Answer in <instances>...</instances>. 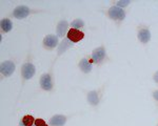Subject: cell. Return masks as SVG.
Segmentation results:
<instances>
[{
  "mask_svg": "<svg viewBox=\"0 0 158 126\" xmlns=\"http://www.w3.org/2000/svg\"><path fill=\"white\" fill-rule=\"evenodd\" d=\"M35 75H36V65H35L34 60H33V55L30 50L29 54H27V59H25V61L22 63L21 69H20L21 87H20L19 95L22 93V88L24 87L25 83L27 81H30L32 78H34Z\"/></svg>",
  "mask_w": 158,
  "mask_h": 126,
  "instance_id": "1",
  "label": "cell"
},
{
  "mask_svg": "<svg viewBox=\"0 0 158 126\" xmlns=\"http://www.w3.org/2000/svg\"><path fill=\"white\" fill-rule=\"evenodd\" d=\"M44 10L41 9H34L25 4H19V6H15L11 12V14L9 15V18L17 19V20H22L27 18L31 15L35 14H40V13H44Z\"/></svg>",
  "mask_w": 158,
  "mask_h": 126,
  "instance_id": "2",
  "label": "cell"
},
{
  "mask_svg": "<svg viewBox=\"0 0 158 126\" xmlns=\"http://www.w3.org/2000/svg\"><path fill=\"white\" fill-rule=\"evenodd\" d=\"M39 86L42 90L47 93H52L54 90L55 81H54V73H53V65L48 72L43 73L39 78Z\"/></svg>",
  "mask_w": 158,
  "mask_h": 126,
  "instance_id": "3",
  "label": "cell"
},
{
  "mask_svg": "<svg viewBox=\"0 0 158 126\" xmlns=\"http://www.w3.org/2000/svg\"><path fill=\"white\" fill-rule=\"evenodd\" d=\"M104 90H106V84H103L102 86L98 88H95V89L86 92V102H88V104L92 107L99 106L104 95Z\"/></svg>",
  "mask_w": 158,
  "mask_h": 126,
  "instance_id": "4",
  "label": "cell"
},
{
  "mask_svg": "<svg viewBox=\"0 0 158 126\" xmlns=\"http://www.w3.org/2000/svg\"><path fill=\"white\" fill-rule=\"evenodd\" d=\"M89 60L92 64L95 65H101L108 59V53H106V49L104 47V45H100V46L95 47L92 50L91 55L88 57Z\"/></svg>",
  "mask_w": 158,
  "mask_h": 126,
  "instance_id": "5",
  "label": "cell"
},
{
  "mask_svg": "<svg viewBox=\"0 0 158 126\" xmlns=\"http://www.w3.org/2000/svg\"><path fill=\"white\" fill-rule=\"evenodd\" d=\"M106 16L111 20H113V21L120 23V22H122L126 19L127 12L124 11V10L120 9V7L112 6H110L108 9V11H106Z\"/></svg>",
  "mask_w": 158,
  "mask_h": 126,
  "instance_id": "6",
  "label": "cell"
},
{
  "mask_svg": "<svg viewBox=\"0 0 158 126\" xmlns=\"http://www.w3.org/2000/svg\"><path fill=\"white\" fill-rule=\"evenodd\" d=\"M152 33L149 26L144 24H140L137 27V39L141 44L146 45L151 41Z\"/></svg>",
  "mask_w": 158,
  "mask_h": 126,
  "instance_id": "7",
  "label": "cell"
},
{
  "mask_svg": "<svg viewBox=\"0 0 158 126\" xmlns=\"http://www.w3.org/2000/svg\"><path fill=\"white\" fill-rule=\"evenodd\" d=\"M77 115H79V113H71V115L57 113V115L52 116L48 123H49L50 126H64L71 118L75 117V116H77Z\"/></svg>",
  "mask_w": 158,
  "mask_h": 126,
  "instance_id": "8",
  "label": "cell"
},
{
  "mask_svg": "<svg viewBox=\"0 0 158 126\" xmlns=\"http://www.w3.org/2000/svg\"><path fill=\"white\" fill-rule=\"evenodd\" d=\"M16 70V62L11 59L4 60L0 64V73L2 78H10Z\"/></svg>",
  "mask_w": 158,
  "mask_h": 126,
  "instance_id": "9",
  "label": "cell"
},
{
  "mask_svg": "<svg viewBox=\"0 0 158 126\" xmlns=\"http://www.w3.org/2000/svg\"><path fill=\"white\" fill-rule=\"evenodd\" d=\"M59 43H60L59 37L56 34L45 35L44 38L42 39V46H43V49L47 50H53V49H57Z\"/></svg>",
  "mask_w": 158,
  "mask_h": 126,
  "instance_id": "10",
  "label": "cell"
},
{
  "mask_svg": "<svg viewBox=\"0 0 158 126\" xmlns=\"http://www.w3.org/2000/svg\"><path fill=\"white\" fill-rule=\"evenodd\" d=\"M73 46H74V43H72V42H71L67 37L63 38V39L60 41L58 47H57V53H56V56H55L54 61H53V64H54V63L57 61V60L59 59L63 54H64V53H67L69 49H72Z\"/></svg>",
  "mask_w": 158,
  "mask_h": 126,
  "instance_id": "11",
  "label": "cell"
},
{
  "mask_svg": "<svg viewBox=\"0 0 158 126\" xmlns=\"http://www.w3.org/2000/svg\"><path fill=\"white\" fill-rule=\"evenodd\" d=\"M70 29H71L70 23H69L68 20L61 19L57 22V25H56V35L59 37V39L60 38L63 39V38L67 36V34Z\"/></svg>",
  "mask_w": 158,
  "mask_h": 126,
  "instance_id": "12",
  "label": "cell"
},
{
  "mask_svg": "<svg viewBox=\"0 0 158 126\" xmlns=\"http://www.w3.org/2000/svg\"><path fill=\"white\" fill-rule=\"evenodd\" d=\"M65 37H67L72 43L76 44V43H78V42H80L81 40L85 38V33L82 31H79V30L70 29Z\"/></svg>",
  "mask_w": 158,
  "mask_h": 126,
  "instance_id": "13",
  "label": "cell"
},
{
  "mask_svg": "<svg viewBox=\"0 0 158 126\" xmlns=\"http://www.w3.org/2000/svg\"><path fill=\"white\" fill-rule=\"evenodd\" d=\"M78 69L81 73L88 75V74H90L92 72V69H93V64L90 62L88 57H82L78 62Z\"/></svg>",
  "mask_w": 158,
  "mask_h": 126,
  "instance_id": "14",
  "label": "cell"
},
{
  "mask_svg": "<svg viewBox=\"0 0 158 126\" xmlns=\"http://www.w3.org/2000/svg\"><path fill=\"white\" fill-rule=\"evenodd\" d=\"M13 21L11 18L9 17H6V18H2L1 21H0V29H1V33L2 34H7L13 30Z\"/></svg>",
  "mask_w": 158,
  "mask_h": 126,
  "instance_id": "15",
  "label": "cell"
},
{
  "mask_svg": "<svg viewBox=\"0 0 158 126\" xmlns=\"http://www.w3.org/2000/svg\"><path fill=\"white\" fill-rule=\"evenodd\" d=\"M35 117L32 115H24L20 118L18 126H33L35 122Z\"/></svg>",
  "mask_w": 158,
  "mask_h": 126,
  "instance_id": "16",
  "label": "cell"
},
{
  "mask_svg": "<svg viewBox=\"0 0 158 126\" xmlns=\"http://www.w3.org/2000/svg\"><path fill=\"white\" fill-rule=\"evenodd\" d=\"M85 26V21H83V20L81 19V18L74 19L73 21H71V23H70V27H71V29L79 30V31H81V29H83Z\"/></svg>",
  "mask_w": 158,
  "mask_h": 126,
  "instance_id": "17",
  "label": "cell"
},
{
  "mask_svg": "<svg viewBox=\"0 0 158 126\" xmlns=\"http://www.w3.org/2000/svg\"><path fill=\"white\" fill-rule=\"evenodd\" d=\"M131 3H132L131 0H118V1H114L113 2V6L124 10V9H127V7H128Z\"/></svg>",
  "mask_w": 158,
  "mask_h": 126,
  "instance_id": "18",
  "label": "cell"
},
{
  "mask_svg": "<svg viewBox=\"0 0 158 126\" xmlns=\"http://www.w3.org/2000/svg\"><path fill=\"white\" fill-rule=\"evenodd\" d=\"M33 126H50V125H49V123L45 122L44 119H42V118H37V119L35 120L34 125Z\"/></svg>",
  "mask_w": 158,
  "mask_h": 126,
  "instance_id": "19",
  "label": "cell"
},
{
  "mask_svg": "<svg viewBox=\"0 0 158 126\" xmlns=\"http://www.w3.org/2000/svg\"><path fill=\"white\" fill-rule=\"evenodd\" d=\"M152 97H153V100H154L155 102L157 103V105H158V89L153 90V93H152Z\"/></svg>",
  "mask_w": 158,
  "mask_h": 126,
  "instance_id": "20",
  "label": "cell"
},
{
  "mask_svg": "<svg viewBox=\"0 0 158 126\" xmlns=\"http://www.w3.org/2000/svg\"><path fill=\"white\" fill-rule=\"evenodd\" d=\"M152 78H153V81L156 83V84H158V69L154 73V74H153V77Z\"/></svg>",
  "mask_w": 158,
  "mask_h": 126,
  "instance_id": "21",
  "label": "cell"
},
{
  "mask_svg": "<svg viewBox=\"0 0 158 126\" xmlns=\"http://www.w3.org/2000/svg\"><path fill=\"white\" fill-rule=\"evenodd\" d=\"M156 126H158V124H157V125H156Z\"/></svg>",
  "mask_w": 158,
  "mask_h": 126,
  "instance_id": "22",
  "label": "cell"
}]
</instances>
